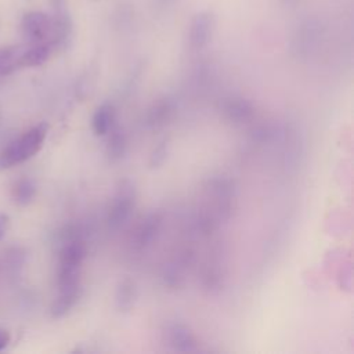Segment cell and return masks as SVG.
<instances>
[{
    "label": "cell",
    "mask_w": 354,
    "mask_h": 354,
    "mask_svg": "<svg viewBox=\"0 0 354 354\" xmlns=\"http://www.w3.org/2000/svg\"><path fill=\"white\" fill-rule=\"evenodd\" d=\"M47 133L48 124L41 122L8 142L0 152V170L14 167L33 158L41 149Z\"/></svg>",
    "instance_id": "1"
},
{
    "label": "cell",
    "mask_w": 354,
    "mask_h": 354,
    "mask_svg": "<svg viewBox=\"0 0 354 354\" xmlns=\"http://www.w3.org/2000/svg\"><path fill=\"white\" fill-rule=\"evenodd\" d=\"M86 245L79 236L66 239L58 256V289L80 286V271L86 259Z\"/></svg>",
    "instance_id": "2"
},
{
    "label": "cell",
    "mask_w": 354,
    "mask_h": 354,
    "mask_svg": "<svg viewBox=\"0 0 354 354\" xmlns=\"http://www.w3.org/2000/svg\"><path fill=\"white\" fill-rule=\"evenodd\" d=\"M134 203H136L134 184L129 180L120 181L108 212V217H106L108 227L112 230L120 228L129 220L134 209Z\"/></svg>",
    "instance_id": "3"
},
{
    "label": "cell",
    "mask_w": 354,
    "mask_h": 354,
    "mask_svg": "<svg viewBox=\"0 0 354 354\" xmlns=\"http://www.w3.org/2000/svg\"><path fill=\"white\" fill-rule=\"evenodd\" d=\"M214 29V18L209 11H201L194 15L189 25V44L195 50H201L207 46Z\"/></svg>",
    "instance_id": "4"
},
{
    "label": "cell",
    "mask_w": 354,
    "mask_h": 354,
    "mask_svg": "<svg viewBox=\"0 0 354 354\" xmlns=\"http://www.w3.org/2000/svg\"><path fill=\"white\" fill-rule=\"evenodd\" d=\"M167 344L180 353H194L198 350V340L192 330L183 322H170L165 330Z\"/></svg>",
    "instance_id": "5"
},
{
    "label": "cell",
    "mask_w": 354,
    "mask_h": 354,
    "mask_svg": "<svg viewBox=\"0 0 354 354\" xmlns=\"http://www.w3.org/2000/svg\"><path fill=\"white\" fill-rule=\"evenodd\" d=\"M162 228V216L159 213L148 214L137 227L133 243L137 249H147L159 235Z\"/></svg>",
    "instance_id": "6"
},
{
    "label": "cell",
    "mask_w": 354,
    "mask_h": 354,
    "mask_svg": "<svg viewBox=\"0 0 354 354\" xmlns=\"http://www.w3.org/2000/svg\"><path fill=\"white\" fill-rule=\"evenodd\" d=\"M54 46L51 43H30V46L24 47L18 55L17 66L19 68H32L43 65L51 55Z\"/></svg>",
    "instance_id": "7"
},
{
    "label": "cell",
    "mask_w": 354,
    "mask_h": 354,
    "mask_svg": "<svg viewBox=\"0 0 354 354\" xmlns=\"http://www.w3.org/2000/svg\"><path fill=\"white\" fill-rule=\"evenodd\" d=\"M223 113L227 120L235 124H242L253 118L254 109L248 100L241 97H232L224 102Z\"/></svg>",
    "instance_id": "8"
},
{
    "label": "cell",
    "mask_w": 354,
    "mask_h": 354,
    "mask_svg": "<svg viewBox=\"0 0 354 354\" xmlns=\"http://www.w3.org/2000/svg\"><path fill=\"white\" fill-rule=\"evenodd\" d=\"M80 290H82L80 286L58 289V295L50 307L51 315L54 318L65 317L76 306V303L80 297Z\"/></svg>",
    "instance_id": "9"
},
{
    "label": "cell",
    "mask_w": 354,
    "mask_h": 354,
    "mask_svg": "<svg viewBox=\"0 0 354 354\" xmlns=\"http://www.w3.org/2000/svg\"><path fill=\"white\" fill-rule=\"evenodd\" d=\"M115 124V108L111 104L100 105L91 119L93 131L95 136H105Z\"/></svg>",
    "instance_id": "10"
},
{
    "label": "cell",
    "mask_w": 354,
    "mask_h": 354,
    "mask_svg": "<svg viewBox=\"0 0 354 354\" xmlns=\"http://www.w3.org/2000/svg\"><path fill=\"white\" fill-rule=\"evenodd\" d=\"M136 299H137L136 283L129 278H124L123 281H120L115 292L116 308L122 313H127L134 307Z\"/></svg>",
    "instance_id": "11"
},
{
    "label": "cell",
    "mask_w": 354,
    "mask_h": 354,
    "mask_svg": "<svg viewBox=\"0 0 354 354\" xmlns=\"http://www.w3.org/2000/svg\"><path fill=\"white\" fill-rule=\"evenodd\" d=\"M174 111V105L173 102L169 100V98H163L158 102H155L147 112V116H145V123L149 126V127H159L162 124H165L171 113Z\"/></svg>",
    "instance_id": "12"
},
{
    "label": "cell",
    "mask_w": 354,
    "mask_h": 354,
    "mask_svg": "<svg viewBox=\"0 0 354 354\" xmlns=\"http://www.w3.org/2000/svg\"><path fill=\"white\" fill-rule=\"evenodd\" d=\"M108 144H106V155L112 162L122 159L127 149V140L122 130L112 127L109 130Z\"/></svg>",
    "instance_id": "13"
},
{
    "label": "cell",
    "mask_w": 354,
    "mask_h": 354,
    "mask_svg": "<svg viewBox=\"0 0 354 354\" xmlns=\"http://www.w3.org/2000/svg\"><path fill=\"white\" fill-rule=\"evenodd\" d=\"M11 196L18 205H28L36 196V184L30 178H19L11 188Z\"/></svg>",
    "instance_id": "14"
},
{
    "label": "cell",
    "mask_w": 354,
    "mask_h": 354,
    "mask_svg": "<svg viewBox=\"0 0 354 354\" xmlns=\"http://www.w3.org/2000/svg\"><path fill=\"white\" fill-rule=\"evenodd\" d=\"M22 50V46L0 47V75H8L18 69L17 59Z\"/></svg>",
    "instance_id": "15"
},
{
    "label": "cell",
    "mask_w": 354,
    "mask_h": 354,
    "mask_svg": "<svg viewBox=\"0 0 354 354\" xmlns=\"http://www.w3.org/2000/svg\"><path fill=\"white\" fill-rule=\"evenodd\" d=\"M167 153H169V142L166 140H163L152 151L151 158H149V166L152 169L160 167L165 163V160L167 158Z\"/></svg>",
    "instance_id": "16"
},
{
    "label": "cell",
    "mask_w": 354,
    "mask_h": 354,
    "mask_svg": "<svg viewBox=\"0 0 354 354\" xmlns=\"http://www.w3.org/2000/svg\"><path fill=\"white\" fill-rule=\"evenodd\" d=\"M8 225H10V217L4 213H0V241L6 236Z\"/></svg>",
    "instance_id": "17"
},
{
    "label": "cell",
    "mask_w": 354,
    "mask_h": 354,
    "mask_svg": "<svg viewBox=\"0 0 354 354\" xmlns=\"http://www.w3.org/2000/svg\"><path fill=\"white\" fill-rule=\"evenodd\" d=\"M53 8H54V12L59 14V12H66V0H50Z\"/></svg>",
    "instance_id": "18"
},
{
    "label": "cell",
    "mask_w": 354,
    "mask_h": 354,
    "mask_svg": "<svg viewBox=\"0 0 354 354\" xmlns=\"http://www.w3.org/2000/svg\"><path fill=\"white\" fill-rule=\"evenodd\" d=\"M10 342V335L7 330H1L0 329V350H3Z\"/></svg>",
    "instance_id": "19"
},
{
    "label": "cell",
    "mask_w": 354,
    "mask_h": 354,
    "mask_svg": "<svg viewBox=\"0 0 354 354\" xmlns=\"http://www.w3.org/2000/svg\"><path fill=\"white\" fill-rule=\"evenodd\" d=\"M174 1H176V0H158V3H159L160 7H167V6L173 4Z\"/></svg>",
    "instance_id": "20"
},
{
    "label": "cell",
    "mask_w": 354,
    "mask_h": 354,
    "mask_svg": "<svg viewBox=\"0 0 354 354\" xmlns=\"http://www.w3.org/2000/svg\"><path fill=\"white\" fill-rule=\"evenodd\" d=\"M297 0H285V3H288V4H295Z\"/></svg>",
    "instance_id": "21"
}]
</instances>
